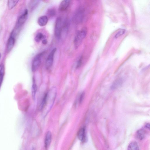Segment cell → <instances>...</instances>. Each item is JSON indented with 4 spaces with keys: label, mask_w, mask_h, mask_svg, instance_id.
Returning a JSON list of instances; mask_svg holds the SVG:
<instances>
[{
    "label": "cell",
    "mask_w": 150,
    "mask_h": 150,
    "mask_svg": "<svg viewBox=\"0 0 150 150\" xmlns=\"http://www.w3.org/2000/svg\"><path fill=\"white\" fill-rule=\"evenodd\" d=\"M1 53H0V60H1Z\"/></svg>",
    "instance_id": "obj_26"
},
{
    "label": "cell",
    "mask_w": 150,
    "mask_h": 150,
    "mask_svg": "<svg viewBox=\"0 0 150 150\" xmlns=\"http://www.w3.org/2000/svg\"><path fill=\"white\" fill-rule=\"evenodd\" d=\"M45 36L41 33H38L36 35L35 40L37 42H39L41 40L45 39Z\"/></svg>",
    "instance_id": "obj_18"
},
{
    "label": "cell",
    "mask_w": 150,
    "mask_h": 150,
    "mask_svg": "<svg viewBox=\"0 0 150 150\" xmlns=\"http://www.w3.org/2000/svg\"><path fill=\"white\" fill-rule=\"evenodd\" d=\"M128 150H139L138 145L136 142L131 143L128 147Z\"/></svg>",
    "instance_id": "obj_16"
},
{
    "label": "cell",
    "mask_w": 150,
    "mask_h": 150,
    "mask_svg": "<svg viewBox=\"0 0 150 150\" xmlns=\"http://www.w3.org/2000/svg\"><path fill=\"white\" fill-rule=\"evenodd\" d=\"M145 136V132L143 129H140L137 132L136 137L140 140H142L144 139Z\"/></svg>",
    "instance_id": "obj_15"
},
{
    "label": "cell",
    "mask_w": 150,
    "mask_h": 150,
    "mask_svg": "<svg viewBox=\"0 0 150 150\" xmlns=\"http://www.w3.org/2000/svg\"><path fill=\"white\" fill-rule=\"evenodd\" d=\"M40 2V1L37 0L31 1L29 4V8L32 11L34 10L39 4Z\"/></svg>",
    "instance_id": "obj_14"
},
{
    "label": "cell",
    "mask_w": 150,
    "mask_h": 150,
    "mask_svg": "<svg viewBox=\"0 0 150 150\" xmlns=\"http://www.w3.org/2000/svg\"><path fill=\"white\" fill-rule=\"evenodd\" d=\"M48 21L47 16H43L39 18L38 23L39 25L41 27H43L46 25Z\"/></svg>",
    "instance_id": "obj_10"
},
{
    "label": "cell",
    "mask_w": 150,
    "mask_h": 150,
    "mask_svg": "<svg viewBox=\"0 0 150 150\" xmlns=\"http://www.w3.org/2000/svg\"><path fill=\"white\" fill-rule=\"evenodd\" d=\"M15 42L14 37L11 36L8 39L7 43V49L8 52H10L13 48Z\"/></svg>",
    "instance_id": "obj_11"
},
{
    "label": "cell",
    "mask_w": 150,
    "mask_h": 150,
    "mask_svg": "<svg viewBox=\"0 0 150 150\" xmlns=\"http://www.w3.org/2000/svg\"><path fill=\"white\" fill-rule=\"evenodd\" d=\"M28 10L26 9L19 17L14 30L13 31L14 34L16 35L18 33L21 27L25 22L28 17Z\"/></svg>",
    "instance_id": "obj_2"
},
{
    "label": "cell",
    "mask_w": 150,
    "mask_h": 150,
    "mask_svg": "<svg viewBox=\"0 0 150 150\" xmlns=\"http://www.w3.org/2000/svg\"><path fill=\"white\" fill-rule=\"evenodd\" d=\"M18 1H9L8 2V6L9 9H13L17 5Z\"/></svg>",
    "instance_id": "obj_19"
},
{
    "label": "cell",
    "mask_w": 150,
    "mask_h": 150,
    "mask_svg": "<svg viewBox=\"0 0 150 150\" xmlns=\"http://www.w3.org/2000/svg\"><path fill=\"white\" fill-rule=\"evenodd\" d=\"M123 83V81L121 79H119L116 81L112 84L111 89L113 90L121 86Z\"/></svg>",
    "instance_id": "obj_12"
},
{
    "label": "cell",
    "mask_w": 150,
    "mask_h": 150,
    "mask_svg": "<svg viewBox=\"0 0 150 150\" xmlns=\"http://www.w3.org/2000/svg\"><path fill=\"white\" fill-rule=\"evenodd\" d=\"M63 23L61 17H58L56 21L55 27V35L58 39L61 38L63 32Z\"/></svg>",
    "instance_id": "obj_4"
},
{
    "label": "cell",
    "mask_w": 150,
    "mask_h": 150,
    "mask_svg": "<svg viewBox=\"0 0 150 150\" xmlns=\"http://www.w3.org/2000/svg\"><path fill=\"white\" fill-rule=\"evenodd\" d=\"M84 93H83L80 96L79 99V103H80V104L81 103H82V102H83V98H84Z\"/></svg>",
    "instance_id": "obj_23"
},
{
    "label": "cell",
    "mask_w": 150,
    "mask_h": 150,
    "mask_svg": "<svg viewBox=\"0 0 150 150\" xmlns=\"http://www.w3.org/2000/svg\"><path fill=\"white\" fill-rule=\"evenodd\" d=\"M42 42L43 44L46 45L47 43V41L46 39H44L42 40Z\"/></svg>",
    "instance_id": "obj_24"
},
{
    "label": "cell",
    "mask_w": 150,
    "mask_h": 150,
    "mask_svg": "<svg viewBox=\"0 0 150 150\" xmlns=\"http://www.w3.org/2000/svg\"><path fill=\"white\" fill-rule=\"evenodd\" d=\"M146 127L147 129H149L150 128V125L149 124H147L146 125Z\"/></svg>",
    "instance_id": "obj_25"
},
{
    "label": "cell",
    "mask_w": 150,
    "mask_h": 150,
    "mask_svg": "<svg viewBox=\"0 0 150 150\" xmlns=\"http://www.w3.org/2000/svg\"><path fill=\"white\" fill-rule=\"evenodd\" d=\"M85 15V10L83 7L78 8L75 12L73 18V22L76 24L81 23L83 21Z\"/></svg>",
    "instance_id": "obj_3"
},
{
    "label": "cell",
    "mask_w": 150,
    "mask_h": 150,
    "mask_svg": "<svg viewBox=\"0 0 150 150\" xmlns=\"http://www.w3.org/2000/svg\"><path fill=\"white\" fill-rule=\"evenodd\" d=\"M52 138L51 132L50 131H48L46 134L44 140V146L46 149H47L50 144Z\"/></svg>",
    "instance_id": "obj_7"
},
{
    "label": "cell",
    "mask_w": 150,
    "mask_h": 150,
    "mask_svg": "<svg viewBox=\"0 0 150 150\" xmlns=\"http://www.w3.org/2000/svg\"><path fill=\"white\" fill-rule=\"evenodd\" d=\"M71 1L69 0H64L60 4L59 10L61 12H63L66 10L69 7Z\"/></svg>",
    "instance_id": "obj_8"
},
{
    "label": "cell",
    "mask_w": 150,
    "mask_h": 150,
    "mask_svg": "<svg viewBox=\"0 0 150 150\" xmlns=\"http://www.w3.org/2000/svg\"><path fill=\"white\" fill-rule=\"evenodd\" d=\"M5 73V67L3 64L0 65V88L2 85Z\"/></svg>",
    "instance_id": "obj_13"
},
{
    "label": "cell",
    "mask_w": 150,
    "mask_h": 150,
    "mask_svg": "<svg viewBox=\"0 0 150 150\" xmlns=\"http://www.w3.org/2000/svg\"><path fill=\"white\" fill-rule=\"evenodd\" d=\"M57 51L56 48H54L49 54L45 62V67L47 69H49L52 66L55 55Z\"/></svg>",
    "instance_id": "obj_6"
},
{
    "label": "cell",
    "mask_w": 150,
    "mask_h": 150,
    "mask_svg": "<svg viewBox=\"0 0 150 150\" xmlns=\"http://www.w3.org/2000/svg\"><path fill=\"white\" fill-rule=\"evenodd\" d=\"M78 136V139L82 142H84L86 140V131L85 128L81 129L79 131Z\"/></svg>",
    "instance_id": "obj_9"
},
{
    "label": "cell",
    "mask_w": 150,
    "mask_h": 150,
    "mask_svg": "<svg viewBox=\"0 0 150 150\" xmlns=\"http://www.w3.org/2000/svg\"><path fill=\"white\" fill-rule=\"evenodd\" d=\"M37 87L34 78L33 79V84L32 87V94L34 99H35L37 91Z\"/></svg>",
    "instance_id": "obj_17"
},
{
    "label": "cell",
    "mask_w": 150,
    "mask_h": 150,
    "mask_svg": "<svg viewBox=\"0 0 150 150\" xmlns=\"http://www.w3.org/2000/svg\"><path fill=\"white\" fill-rule=\"evenodd\" d=\"M126 32L124 29H121L116 33L115 36V38H117L123 35Z\"/></svg>",
    "instance_id": "obj_20"
},
{
    "label": "cell",
    "mask_w": 150,
    "mask_h": 150,
    "mask_svg": "<svg viewBox=\"0 0 150 150\" xmlns=\"http://www.w3.org/2000/svg\"><path fill=\"white\" fill-rule=\"evenodd\" d=\"M44 54V52L41 53L34 58L32 65V70L33 72H35L38 69L41 63L42 58Z\"/></svg>",
    "instance_id": "obj_5"
},
{
    "label": "cell",
    "mask_w": 150,
    "mask_h": 150,
    "mask_svg": "<svg viewBox=\"0 0 150 150\" xmlns=\"http://www.w3.org/2000/svg\"><path fill=\"white\" fill-rule=\"evenodd\" d=\"M47 13L50 16L54 17L56 15V12L54 9H51L48 10Z\"/></svg>",
    "instance_id": "obj_21"
},
{
    "label": "cell",
    "mask_w": 150,
    "mask_h": 150,
    "mask_svg": "<svg viewBox=\"0 0 150 150\" xmlns=\"http://www.w3.org/2000/svg\"><path fill=\"white\" fill-rule=\"evenodd\" d=\"M83 60V57L81 56L78 60L76 66V68H78L82 65Z\"/></svg>",
    "instance_id": "obj_22"
},
{
    "label": "cell",
    "mask_w": 150,
    "mask_h": 150,
    "mask_svg": "<svg viewBox=\"0 0 150 150\" xmlns=\"http://www.w3.org/2000/svg\"><path fill=\"white\" fill-rule=\"evenodd\" d=\"M87 30L86 28H83L79 31L75 37L74 43L75 47L77 49L80 46L83 41L86 37Z\"/></svg>",
    "instance_id": "obj_1"
}]
</instances>
